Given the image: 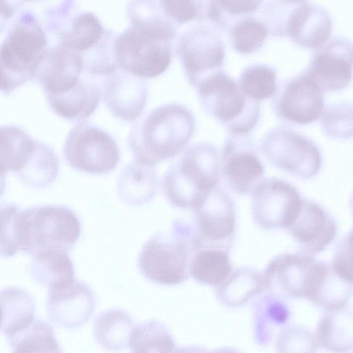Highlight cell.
I'll return each instance as SVG.
<instances>
[{"instance_id":"1","label":"cell","mask_w":353,"mask_h":353,"mask_svg":"<svg viewBox=\"0 0 353 353\" xmlns=\"http://www.w3.org/2000/svg\"><path fill=\"white\" fill-rule=\"evenodd\" d=\"M195 125L192 112L178 103L162 105L140 116L128 137L135 162L151 167L176 156L191 139Z\"/></svg>"},{"instance_id":"2","label":"cell","mask_w":353,"mask_h":353,"mask_svg":"<svg viewBox=\"0 0 353 353\" xmlns=\"http://www.w3.org/2000/svg\"><path fill=\"white\" fill-rule=\"evenodd\" d=\"M49 46L37 16L30 10L20 11L0 43V92L10 94L35 78Z\"/></svg>"},{"instance_id":"3","label":"cell","mask_w":353,"mask_h":353,"mask_svg":"<svg viewBox=\"0 0 353 353\" xmlns=\"http://www.w3.org/2000/svg\"><path fill=\"white\" fill-rule=\"evenodd\" d=\"M220 169L218 149L209 143H195L165 173L164 194L173 206L194 210L218 186Z\"/></svg>"},{"instance_id":"4","label":"cell","mask_w":353,"mask_h":353,"mask_svg":"<svg viewBox=\"0 0 353 353\" xmlns=\"http://www.w3.org/2000/svg\"><path fill=\"white\" fill-rule=\"evenodd\" d=\"M196 248L193 225L176 219L168 231L151 236L138 256V268L148 280L162 285H175L189 279V266Z\"/></svg>"},{"instance_id":"5","label":"cell","mask_w":353,"mask_h":353,"mask_svg":"<svg viewBox=\"0 0 353 353\" xmlns=\"http://www.w3.org/2000/svg\"><path fill=\"white\" fill-rule=\"evenodd\" d=\"M81 230L77 214L66 206L44 205L21 210V251L32 256L53 250L68 252Z\"/></svg>"},{"instance_id":"6","label":"cell","mask_w":353,"mask_h":353,"mask_svg":"<svg viewBox=\"0 0 353 353\" xmlns=\"http://www.w3.org/2000/svg\"><path fill=\"white\" fill-rule=\"evenodd\" d=\"M196 89L204 110L231 134L247 135L256 125L260 117L259 103L246 97L237 81L224 71L211 76Z\"/></svg>"},{"instance_id":"7","label":"cell","mask_w":353,"mask_h":353,"mask_svg":"<svg viewBox=\"0 0 353 353\" xmlns=\"http://www.w3.org/2000/svg\"><path fill=\"white\" fill-rule=\"evenodd\" d=\"M64 157L76 170L103 174L116 168L120 152L117 142L108 132L88 122H81L68 133Z\"/></svg>"},{"instance_id":"8","label":"cell","mask_w":353,"mask_h":353,"mask_svg":"<svg viewBox=\"0 0 353 353\" xmlns=\"http://www.w3.org/2000/svg\"><path fill=\"white\" fill-rule=\"evenodd\" d=\"M260 149L276 167L301 179H310L319 171L321 152L309 138L289 128L271 129L260 141Z\"/></svg>"},{"instance_id":"9","label":"cell","mask_w":353,"mask_h":353,"mask_svg":"<svg viewBox=\"0 0 353 353\" xmlns=\"http://www.w3.org/2000/svg\"><path fill=\"white\" fill-rule=\"evenodd\" d=\"M176 51L189 81L195 88L223 71L225 43L209 26L197 24L186 30L178 38Z\"/></svg>"},{"instance_id":"10","label":"cell","mask_w":353,"mask_h":353,"mask_svg":"<svg viewBox=\"0 0 353 353\" xmlns=\"http://www.w3.org/2000/svg\"><path fill=\"white\" fill-rule=\"evenodd\" d=\"M170 44L130 26L115 37L118 68L143 79L159 76L171 63Z\"/></svg>"},{"instance_id":"11","label":"cell","mask_w":353,"mask_h":353,"mask_svg":"<svg viewBox=\"0 0 353 353\" xmlns=\"http://www.w3.org/2000/svg\"><path fill=\"white\" fill-rule=\"evenodd\" d=\"M302 202L291 184L276 178L266 179L252 192V217L265 230L288 228L297 217Z\"/></svg>"},{"instance_id":"12","label":"cell","mask_w":353,"mask_h":353,"mask_svg":"<svg viewBox=\"0 0 353 353\" xmlns=\"http://www.w3.org/2000/svg\"><path fill=\"white\" fill-rule=\"evenodd\" d=\"M196 248L218 247L229 250L236 228V212L229 195L217 186L193 210Z\"/></svg>"},{"instance_id":"13","label":"cell","mask_w":353,"mask_h":353,"mask_svg":"<svg viewBox=\"0 0 353 353\" xmlns=\"http://www.w3.org/2000/svg\"><path fill=\"white\" fill-rule=\"evenodd\" d=\"M274 94L276 114L288 123H310L318 119L324 110L323 92L303 72L283 82Z\"/></svg>"},{"instance_id":"14","label":"cell","mask_w":353,"mask_h":353,"mask_svg":"<svg viewBox=\"0 0 353 353\" xmlns=\"http://www.w3.org/2000/svg\"><path fill=\"white\" fill-rule=\"evenodd\" d=\"M352 41L334 37L318 48L303 72L323 92L336 91L348 85L352 79Z\"/></svg>"},{"instance_id":"15","label":"cell","mask_w":353,"mask_h":353,"mask_svg":"<svg viewBox=\"0 0 353 353\" xmlns=\"http://www.w3.org/2000/svg\"><path fill=\"white\" fill-rule=\"evenodd\" d=\"M84 73L81 53L59 40L48 48L35 78L48 99L72 89Z\"/></svg>"},{"instance_id":"16","label":"cell","mask_w":353,"mask_h":353,"mask_svg":"<svg viewBox=\"0 0 353 353\" xmlns=\"http://www.w3.org/2000/svg\"><path fill=\"white\" fill-rule=\"evenodd\" d=\"M221 167L227 185L242 195L253 192L265 172L247 135L231 134L227 139L222 152Z\"/></svg>"},{"instance_id":"17","label":"cell","mask_w":353,"mask_h":353,"mask_svg":"<svg viewBox=\"0 0 353 353\" xmlns=\"http://www.w3.org/2000/svg\"><path fill=\"white\" fill-rule=\"evenodd\" d=\"M316 261L303 253L275 256L262 274L265 290L280 298H305Z\"/></svg>"},{"instance_id":"18","label":"cell","mask_w":353,"mask_h":353,"mask_svg":"<svg viewBox=\"0 0 353 353\" xmlns=\"http://www.w3.org/2000/svg\"><path fill=\"white\" fill-rule=\"evenodd\" d=\"M93 290L84 282L74 281L49 288L46 306L48 315L57 325L75 329L86 323L95 308Z\"/></svg>"},{"instance_id":"19","label":"cell","mask_w":353,"mask_h":353,"mask_svg":"<svg viewBox=\"0 0 353 353\" xmlns=\"http://www.w3.org/2000/svg\"><path fill=\"white\" fill-rule=\"evenodd\" d=\"M103 93L112 114L128 121H135L141 116L148 95L144 79L120 69L107 76Z\"/></svg>"},{"instance_id":"20","label":"cell","mask_w":353,"mask_h":353,"mask_svg":"<svg viewBox=\"0 0 353 353\" xmlns=\"http://www.w3.org/2000/svg\"><path fill=\"white\" fill-rule=\"evenodd\" d=\"M287 229L303 254L312 256L328 246L336 234L331 215L319 205L303 199L297 217Z\"/></svg>"},{"instance_id":"21","label":"cell","mask_w":353,"mask_h":353,"mask_svg":"<svg viewBox=\"0 0 353 353\" xmlns=\"http://www.w3.org/2000/svg\"><path fill=\"white\" fill-rule=\"evenodd\" d=\"M331 30L332 18L325 8L309 1H296L285 37L300 46L318 49L329 40Z\"/></svg>"},{"instance_id":"22","label":"cell","mask_w":353,"mask_h":353,"mask_svg":"<svg viewBox=\"0 0 353 353\" xmlns=\"http://www.w3.org/2000/svg\"><path fill=\"white\" fill-rule=\"evenodd\" d=\"M352 292V281L336 272L331 264L316 261L305 298L326 310L346 306Z\"/></svg>"},{"instance_id":"23","label":"cell","mask_w":353,"mask_h":353,"mask_svg":"<svg viewBox=\"0 0 353 353\" xmlns=\"http://www.w3.org/2000/svg\"><path fill=\"white\" fill-rule=\"evenodd\" d=\"M93 76L85 72L80 81L68 91L46 99L52 110L68 120L82 121L97 108L102 90Z\"/></svg>"},{"instance_id":"24","label":"cell","mask_w":353,"mask_h":353,"mask_svg":"<svg viewBox=\"0 0 353 353\" xmlns=\"http://www.w3.org/2000/svg\"><path fill=\"white\" fill-rule=\"evenodd\" d=\"M317 345L332 353H348L352 349V312L346 306L326 310L315 332Z\"/></svg>"},{"instance_id":"25","label":"cell","mask_w":353,"mask_h":353,"mask_svg":"<svg viewBox=\"0 0 353 353\" xmlns=\"http://www.w3.org/2000/svg\"><path fill=\"white\" fill-rule=\"evenodd\" d=\"M126 13L131 27L157 39L171 42L178 26L166 16L160 1H129Z\"/></svg>"},{"instance_id":"26","label":"cell","mask_w":353,"mask_h":353,"mask_svg":"<svg viewBox=\"0 0 353 353\" xmlns=\"http://www.w3.org/2000/svg\"><path fill=\"white\" fill-rule=\"evenodd\" d=\"M291 315L288 305L271 293L258 297L253 305V331L255 342L264 347L271 341L276 331Z\"/></svg>"},{"instance_id":"27","label":"cell","mask_w":353,"mask_h":353,"mask_svg":"<svg viewBox=\"0 0 353 353\" xmlns=\"http://www.w3.org/2000/svg\"><path fill=\"white\" fill-rule=\"evenodd\" d=\"M118 194L122 201L131 206H140L155 197L158 179L155 170L137 162L127 164L117 182Z\"/></svg>"},{"instance_id":"28","label":"cell","mask_w":353,"mask_h":353,"mask_svg":"<svg viewBox=\"0 0 353 353\" xmlns=\"http://www.w3.org/2000/svg\"><path fill=\"white\" fill-rule=\"evenodd\" d=\"M37 140L15 125H0V177L18 173L31 157Z\"/></svg>"},{"instance_id":"29","label":"cell","mask_w":353,"mask_h":353,"mask_svg":"<svg viewBox=\"0 0 353 353\" xmlns=\"http://www.w3.org/2000/svg\"><path fill=\"white\" fill-rule=\"evenodd\" d=\"M32 256L29 271L38 284L53 288L75 279L74 265L67 252L53 250Z\"/></svg>"},{"instance_id":"30","label":"cell","mask_w":353,"mask_h":353,"mask_svg":"<svg viewBox=\"0 0 353 353\" xmlns=\"http://www.w3.org/2000/svg\"><path fill=\"white\" fill-rule=\"evenodd\" d=\"M265 290L262 274L247 268H241L231 272L228 277L216 288L218 300L229 307L245 305Z\"/></svg>"},{"instance_id":"31","label":"cell","mask_w":353,"mask_h":353,"mask_svg":"<svg viewBox=\"0 0 353 353\" xmlns=\"http://www.w3.org/2000/svg\"><path fill=\"white\" fill-rule=\"evenodd\" d=\"M0 330L7 336L28 327L35 319V303L30 294L21 288L0 290Z\"/></svg>"},{"instance_id":"32","label":"cell","mask_w":353,"mask_h":353,"mask_svg":"<svg viewBox=\"0 0 353 353\" xmlns=\"http://www.w3.org/2000/svg\"><path fill=\"white\" fill-rule=\"evenodd\" d=\"M228 250L218 247L196 248L191 257L189 274L197 282L218 286L231 274Z\"/></svg>"},{"instance_id":"33","label":"cell","mask_w":353,"mask_h":353,"mask_svg":"<svg viewBox=\"0 0 353 353\" xmlns=\"http://www.w3.org/2000/svg\"><path fill=\"white\" fill-rule=\"evenodd\" d=\"M133 327L132 317L128 312L122 309H110L96 317L94 336L104 349L120 351L128 347Z\"/></svg>"},{"instance_id":"34","label":"cell","mask_w":353,"mask_h":353,"mask_svg":"<svg viewBox=\"0 0 353 353\" xmlns=\"http://www.w3.org/2000/svg\"><path fill=\"white\" fill-rule=\"evenodd\" d=\"M58 174L59 161L54 150L37 140L31 157L17 176L25 185L42 188L51 185Z\"/></svg>"},{"instance_id":"35","label":"cell","mask_w":353,"mask_h":353,"mask_svg":"<svg viewBox=\"0 0 353 353\" xmlns=\"http://www.w3.org/2000/svg\"><path fill=\"white\" fill-rule=\"evenodd\" d=\"M7 339L12 353H62L52 326L41 319Z\"/></svg>"},{"instance_id":"36","label":"cell","mask_w":353,"mask_h":353,"mask_svg":"<svg viewBox=\"0 0 353 353\" xmlns=\"http://www.w3.org/2000/svg\"><path fill=\"white\" fill-rule=\"evenodd\" d=\"M128 346L131 353H175L177 349L169 329L156 319L134 327Z\"/></svg>"},{"instance_id":"37","label":"cell","mask_w":353,"mask_h":353,"mask_svg":"<svg viewBox=\"0 0 353 353\" xmlns=\"http://www.w3.org/2000/svg\"><path fill=\"white\" fill-rule=\"evenodd\" d=\"M106 30L93 13L78 12L73 17L67 30L57 41H64L82 54L96 45L103 38Z\"/></svg>"},{"instance_id":"38","label":"cell","mask_w":353,"mask_h":353,"mask_svg":"<svg viewBox=\"0 0 353 353\" xmlns=\"http://www.w3.org/2000/svg\"><path fill=\"white\" fill-rule=\"evenodd\" d=\"M276 72L265 64H253L240 73L238 85L242 93L259 101L274 95L277 90Z\"/></svg>"},{"instance_id":"39","label":"cell","mask_w":353,"mask_h":353,"mask_svg":"<svg viewBox=\"0 0 353 353\" xmlns=\"http://www.w3.org/2000/svg\"><path fill=\"white\" fill-rule=\"evenodd\" d=\"M229 30L231 46L241 54H249L258 50L269 34L263 21L252 16L240 19Z\"/></svg>"},{"instance_id":"40","label":"cell","mask_w":353,"mask_h":353,"mask_svg":"<svg viewBox=\"0 0 353 353\" xmlns=\"http://www.w3.org/2000/svg\"><path fill=\"white\" fill-rule=\"evenodd\" d=\"M262 1H210L206 3V19L227 30L238 20L254 12Z\"/></svg>"},{"instance_id":"41","label":"cell","mask_w":353,"mask_h":353,"mask_svg":"<svg viewBox=\"0 0 353 353\" xmlns=\"http://www.w3.org/2000/svg\"><path fill=\"white\" fill-rule=\"evenodd\" d=\"M116 35L106 30L103 38L81 54L84 72L93 76H108L117 70L114 43Z\"/></svg>"},{"instance_id":"42","label":"cell","mask_w":353,"mask_h":353,"mask_svg":"<svg viewBox=\"0 0 353 353\" xmlns=\"http://www.w3.org/2000/svg\"><path fill=\"white\" fill-rule=\"evenodd\" d=\"M21 213L15 203L0 204V257L10 258L21 251Z\"/></svg>"},{"instance_id":"43","label":"cell","mask_w":353,"mask_h":353,"mask_svg":"<svg viewBox=\"0 0 353 353\" xmlns=\"http://www.w3.org/2000/svg\"><path fill=\"white\" fill-rule=\"evenodd\" d=\"M321 128L328 137L347 139L352 134V105L341 101L329 105L321 114Z\"/></svg>"},{"instance_id":"44","label":"cell","mask_w":353,"mask_h":353,"mask_svg":"<svg viewBox=\"0 0 353 353\" xmlns=\"http://www.w3.org/2000/svg\"><path fill=\"white\" fill-rule=\"evenodd\" d=\"M317 347L314 334L303 326L288 325L276 336L277 353H316Z\"/></svg>"},{"instance_id":"45","label":"cell","mask_w":353,"mask_h":353,"mask_svg":"<svg viewBox=\"0 0 353 353\" xmlns=\"http://www.w3.org/2000/svg\"><path fill=\"white\" fill-rule=\"evenodd\" d=\"M166 16L177 26L206 19L207 1H160Z\"/></svg>"},{"instance_id":"46","label":"cell","mask_w":353,"mask_h":353,"mask_svg":"<svg viewBox=\"0 0 353 353\" xmlns=\"http://www.w3.org/2000/svg\"><path fill=\"white\" fill-rule=\"evenodd\" d=\"M341 275L352 281V233L347 234L336 248L331 263Z\"/></svg>"},{"instance_id":"47","label":"cell","mask_w":353,"mask_h":353,"mask_svg":"<svg viewBox=\"0 0 353 353\" xmlns=\"http://www.w3.org/2000/svg\"><path fill=\"white\" fill-rule=\"evenodd\" d=\"M21 1H0V33L8 26L15 12L21 8Z\"/></svg>"},{"instance_id":"48","label":"cell","mask_w":353,"mask_h":353,"mask_svg":"<svg viewBox=\"0 0 353 353\" xmlns=\"http://www.w3.org/2000/svg\"><path fill=\"white\" fill-rule=\"evenodd\" d=\"M175 353H209V351L203 347L189 345L177 347Z\"/></svg>"},{"instance_id":"49","label":"cell","mask_w":353,"mask_h":353,"mask_svg":"<svg viewBox=\"0 0 353 353\" xmlns=\"http://www.w3.org/2000/svg\"><path fill=\"white\" fill-rule=\"evenodd\" d=\"M209 353H241L237 350L231 347H221L212 351H209Z\"/></svg>"},{"instance_id":"50","label":"cell","mask_w":353,"mask_h":353,"mask_svg":"<svg viewBox=\"0 0 353 353\" xmlns=\"http://www.w3.org/2000/svg\"><path fill=\"white\" fill-rule=\"evenodd\" d=\"M6 176L0 177V199L3 196L6 189Z\"/></svg>"},{"instance_id":"51","label":"cell","mask_w":353,"mask_h":353,"mask_svg":"<svg viewBox=\"0 0 353 353\" xmlns=\"http://www.w3.org/2000/svg\"><path fill=\"white\" fill-rule=\"evenodd\" d=\"M1 321H2V316H1V308H0V329H1Z\"/></svg>"}]
</instances>
